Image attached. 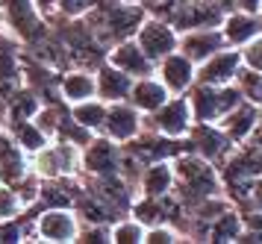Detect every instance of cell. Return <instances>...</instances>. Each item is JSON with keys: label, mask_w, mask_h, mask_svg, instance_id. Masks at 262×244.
Instances as JSON below:
<instances>
[{"label": "cell", "mask_w": 262, "mask_h": 244, "mask_svg": "<svg viewBox=\"0 0 262 244\" xmlns=\"http://www.w3.org/2000/svg\"><path fill=\"white\" fill-rule=\"evenodd\" d=\"M144 15H147L144 6H130V3H121V0H97L80 21L85 24V30L92 33L97 45L109 50L112 45H118L124 38H133V33L139 30Z\"/></svg>", "instance_id": "cell-1"}, {"label": "cell", "mask_w": 262, "mask_h": 244, "mask_svg": "<svg viewBox=\"0 0 262 244\" xmlns=\"http://www.w3.org/2000/svg\"><path fill=\"white\" fill-rule=\"evenodd\" d=\"M259 176H262V150L248 144V141L233 144V150L218 165V180H221V188H224V197L236 209H242L248 203L250 188Z\"/></svg>", "instance_id": "cell-2"}, {"label": "cell", "mask_w": 262, "mask_h": 244, "mask_svg": "<svg viewBox=\"0 0 262 244\" xmlns=\"http://www.w3.org/2000/svg\"><path fill=\"white\" fill-rule=\"evenodd\" d=\"M186 97H189V106H191V118L201 121V124H218L238 100H245L236 82H230V85L194 82L186 92Z\"/></svg>", "instance_id": "cell-3"}, {"label": "cell", "mask_w": 262, "mask_h": 244, "mask_svg": "<svg viewBox=\"0 0 262 244\" xmlns=\"http://www.w3.org/2000/svg\"><path fill=\"white\" fill-rule=\"evenodd\" d=\"M30 165L41 180H56V176H80V147L71 141L50 139L45 147H38L30 156Z\"/></svg>", "instance_id": "cell-4"}, {"label": "cell", "mask_w": 262, "mask_h": 244, "mask_svg": "<svg viewBox=\"0 0 262 244\" xmlns=\"http://www.w3.org/2000/svg\"><path fill=\"white\" fill-rule=\"evenodd\" d=\"M33 233H36V241L74 244L80 233V215L71 206H45L33 212Z\"/></svg>", "instance_id": "cell-5"}, {"label": "cell", "mask_w": 262, "mask_h": 244, "mask_svg": "<svg viewBox=\"0 0 262 244\" xmlns=\"http://www.w3.org/2000/svg\"><path fill=\"white\" fill-rule=\"evenodd\" d=\"M191 124H194V118H191V106L186 94H168L165 103H159L150 115H144V129H154L168 139H186Z\"/></svg>", "instance_id": "cell-6"}, {"label": "cell", "mask_w": 262, "mask_h": 244, "mask_svg": "<svg viewBox=\"0 0 262 244\" xmlns=\"http://www.w3.org/2000/svg\"><path fill=\"white\" fill-rule=\"evenodd\" d=\"M0 12L6 18V30L12 38H18L21 45H33L38 41L45 30H48V18L36 9L33 0H0Z\"/></svg>", "instance_id": "cell-7"}, {"label": "cell", "mask_w": 262, "mask_h": 244, "mask_svg": "<svg viewBox=\"0 0 262 244\" xmlns=\"http://www.w3.org/2000/svg\"><path fill=\"white\" fill-rule=\"evenodd\" d=\"M133 38H136V45L144 50V56L156 62L162 56H168V53H174L177 50V41H180V33L174 30V24L168 21V18H162V15H144L142 24H139V30L133 33Z\"/></svg>", "instance_id": "cell-8"}, {"label": "cell", "mask_w": 262, "mask_h": 244, "mask_svg": "<svg viewBox=\"0 0 262 244\" xmlns=\"http://www.w3.org/2000/svg\"><path fill=\"white\" fill-rule=\"evenodd\" d=\"M121 162H124V144L106 139L103 132H95L80 147V174L85 176L115 174L121 171Z\"/></svg>", "instance_id": "cell-9"}, {"label": "cell", "mask_w": 262, "mask_h": 244, "mask_svg": "<svg viewBox=\"0 0 262 244\" xmlns=\"http://www.w3.org/2000/svg\"><path fill=\"white\" fill-rule=\"evenodd\" d=\"M183 141H186V150L189 153L206 159L215 168L221 165V159H224L227 153L233 150V141L227 139V132L218 124H201V121H194Z\"/></svg>", "instance_id": "cell-10"}, {"label": "cell", "mask_w": 262, "mask_h": 244, "mask_svg": "<svg viewBox=\"0 0 262 244\" xmlns=\"http://www.w3.org/2000/svg\"><path fill=\"white\" fill-rule=\"evenodd\" d=\"M144 129V115L127 100H118V103H106V118H103V136L118 144H127L133 141L139 132Z\"/></svg>", "instance_id": "cell-11"}, {"label": "cell", "mask_w": 262, "mask_h": 244, "mask_svg": "<svg viewBox=\"0 0 262 244\" xmlns=\"http://www.w3.org/2000/svg\"><path fill=\"white\" fill-rule=\"evenodd\" d=\"M242 71V59H238L236 47H221L212 56L194 65V82H206V85H230L236 82V74Z\"/></svg>", "instance_id": "cell-12"}, {"label": "cell", "mask_w": 262, "mask_h": 244, "mask_svg": "<svg viewBox=\"0 0 262 244\" xmlns=\"http://www.w3.org/2000/svg\"><path fill=\"white\" fill-rule=\"evenodd\" d=\"M154 74H156V80L168 88V94H186L194 85V62L189 56H183L180 50L159 59Z\"/></svg>", "instance_id": "cell-13"}, {"label": "cell", "mask_w": 262, "mask_h": 244, "mask_svg": "<svg viewBox=\"0 0 262 244\" xmlns=\"http://www.w3.org/2000/svg\"><path fill=\"white\" fill-rule=\"evenodd\" d=\"M33 174V165H30V156H27L18 141L0 127V183L6 186H21L27 176Z\"/></svg>", "instance_id": "cell-14"}, {"label": "cell", "mask_w": 262, "mask_h": 244, "mask_svg": "<svg viewBox=\"0 0 262 244\" xmlns=\"http://www.w3.org/2000/svg\"><path fill=\"white\" fill-rule=\"evenodd\" d=\"M224 38H221V30L218 27H194V30H183L177 41V50L183 56H189L194 65L203 62L206 56H212L215 50H221Z\"/></svg>", "instance_id": "cell-15"}, {"label": "cell", "mask_w": 262, "mask_h": 244, "mask_svg": "<svg viewBox=\"0 0 262 244\" xmlns=\"http://www.w3.org/2000/svg\"><path fill=\"white\" fill-rule=\"evenodd\" d=\"M103 59H106L109 65H115L118 71H124L127 77H133V80L154 74V62L144 56V50L136 45V38H124L118 45H112Z\"/></svg>", "instance_id": "cell-16"}, {"label": "cell", "mask_w": 262, "mask_h": 244, "mask_svg": "<svg viewBox=\"0 0 262 244\" xmlns=\"http://www.w3.org/2000/svg\"><path fill=\"white\" fill-rule=\"evenodd\" d=\"M218 30H221V38H224L227 47H242L248 45L250 38L259 30V21H256V12H242V9H230L221 15V21H218Z\"/></svg>", "instance_id": "cell-17"}, {"label": "cell", "mask_w": 262, "mask_h": 244, "mask_svg": "<svg viewBox=\"0 0 262 244\" xmlns=\"http://www.w3.org/2000/svg\"><path fill=\"white\" fill-rule=\"evenodd\" d=\"M130 85H133V77H127V74L118 71L115 65H109L106 59L95 68V97H100L103 103L127 100Z\"/></svg>", "instance_id": "cell-18"}, {"label": "cell", "mask_w": 262, "mask_h": 244, "mask_svg": "<svg viewBox=\"0 0 262 244\" xmlns=\"http://www.w3.org/2000/svg\"><path fill=\"white\" fill-rule=\"evenodd\" d=\"M136 180H139V188H142L139 194H144V197H168L174 191V165H171V159L142 165Z\"/></svg>", "instance_id": "cell-19"}, {"label": "cell", "mask_w": 262, "mask_h": 244, "mask_svg": "<svg viewBox=\"0 0 262 244\" xmlns=\"http://www.w3.org/2000/svg\"><path fill=\"white\" fill-rule=\"evenodd\" d=\"M59 97L68 106L95 97V68H65L59 74Z\"/></svg>", "instance_id": "cell-20"}, {"label": "cell", "mask_w": 262, "mask_h": 244, "mask_svg": "<svg viewBox=\"0 0 262 244\" xmlns=\"http://www.w3.org/2000/svg\"><path fill=\"white\" fill-rule=\"evenodd\" d=\"M259 106L250 103V100H238L230 112H227L221 121H218V127L227 132V139L233 141V144H238V141L248 139V132L253 129V124H256V118H259Z\"/></svg>", "instance_id": "cell-21"}, {"label": "cell", "mask_w": 262, "mask_h": 244, "mask_svg": "<svg viewBox=\"0 0 262 244\" xmlns=\"http://www.w3.org/2000/svg\"><path fill=\"white\" fill-rule=\"evenodd\" d=\"M165 97H168V88L156 80V74H147V77L133 80L130 94H127V103H133L142 115H150L159 103H165Z\"/></svg>", "instance_id": "cell-22"}, {"label": "cell", "mask_w": 262, "mask_h": 244, "mask_svg": "<svg viewBox=\"0 0 262 244\" xmlns=\"http://www.w3.org/2000/svg\"><path fill=\"white\" fill-rule=\"evenodd\" d=\"M3 129L18 141V147H21L27 156H33L38 147H45L50 141L33 118H3Z\"/></svg>", "instance_id": "cell-23"}, {"label": "cell", "mask_w": 262, "mask_h": 244, "mask_svg": "<svg viewBox=\"0 0 262 244\" xmlns=\"http://www.w3.org/2000/svg\"><path fill=\"white\" fill-rule=\"evenodd\" d=\"M71 118L80 124L83 129H89L92 136L103 129V118H106V103L100 97H89V100H80V103H71L68 106Z\"/></svg>", "instance_id": "cell-24"}, {"label": "cell", "mask_w": 262, "mask_h": 244, "mask_svg": "<svg viewBox=\"0 0 262 244\" xmlns=\"http://www.w3.org/2000/svg\"><path fill=\"white\" fill-rule=\"evenodd\" d=\"M144 238V224L136 221V218H124L121 215L118 221L109 224V241L112 244H142Z\"/></svg>", "instance_id": "cell-25"}, {"label": "cell", "mask_w": 262, "mask_h": 244, "mask_svg": "<svg viewBox=\"0 0 262 244\" xmlns=\"http://www.w3.org/2000/svg\"><path fill=\"white\" fill-rule=\"evenodd\" d=\"M186 241L174 224H154V227H144V238L142 244H177Z\"/></svg>", "instance_id": "cell-26"}, {"label": "cell", "mask_w": 262, "mask_h": 244, "mask_svg": "<svg viewBox=\"0 0 262 244\" xmlns=\"http://www.w3.org/2000/svg\"><path fill=\"white\" fill-rule=\"evenodd\" d=\"M238 59H242V68L262 74V33H256L248 45L238 47Z\"/></svg>", "instance_id": "cell-27"}, {"label": "cell", "mask_w": 262, "mask_h": 244, "mask_svg": "<svg viewBox=\"0 0 262 244\" xmlns=\"http://www.w3.org/2000/svg\"><path fill=\"white\" fill-rule=\"evenodd\" d=\"M27 206L21 194L15 191L12 186H6V183H0V221H6V218H15V215H21Z\"/></svg>", "instance_id": "cell-28"}, {"label": "cell", "mask_w": 262, "mask_h": 244, "mask_svg": "<svg viewBox=\"0 0 262 244\" xmlns=\"http://www.w3.org/2000/svg\"><path fill=\"white\" fill-rule=\"evenodd\" d=\"M95 3L97 0H56L53 3V15L56 18H65V21H80Z\"/></svg>", "instance_id": "cell-29"}, {"label": "cell", "mask_w": 262, "mask_h": 244, "mask_svg": "<svg viewBox=\"0 0 262 244\" xmlns=\"http://www.w3.org/2000/svg\"><path fill=\"white\" fill-rule=\"evenodd\" d=\"M245 141H248V144H253V147H259V150H262V115L256 118V124H253V129L248 132V139H245Z\"/></svg>", "instance_id": "cell-30"}, {"label": "cell", "mask_w": 262, "mask_h": 244, "mask_svg": "<svg viewBox=\"0 0 262 244\" xmlns=\"http://www.w3.org/2000/svg\"><path fill=\"white\" fill-rule=\"evenodd\" d=\"M233 9H242V12H256L262 6V0H230Z\"/></svg>", "instance_id": "cell-31"}, {"label": "cell", "mask_w": 262, "mask_h": 244, "mask_svg": "<svg viewBox=\"0 0 262 244\" xmlns=\"http://www.w3.org/2000/svg\"><path fill=\"white\" fill-rule=\"evenodd\" d=\"M33 3H36V9L41 12L45 18H50V15H53V3H56V0H33Z\"/></svg>", "instance_id": "cell-32"}, {"label": "cell", "mask_w": 262, "mask_h": 244, "mask_svg": "<svg viewBox=\"0 0 262 244\" xmlns=\"http://www.w3.org/2000/svg\"><path fill=\"white\" fill-rule=\"evenodd\" d=\"M203 3H209V6H215L218 12H230V9H233V3H230V0H203Z\"/></svg>", "instance_id": "cell-33"}, {"label": "cell", "mask_w": 262, "mask_h": 244, "mask_svg": "<svg viewBox=\"0 0 262 244\" xmlns=\"http://www.w3.org/2000/svg\"><path fill=\"white\" fill-rule=\"evenodd\" d=\"M121 3H130V6H144V0H121Z\"/></svg>", "instance_id": "cell-34"}, {"label": "cell", "mask_w": 262, "mask_h": 244, "mask_svg": "<svg viewBox=\"0 0 262 244\" xmlns=\"http://www.w3.org/2000/svg\"><path fill=\"white\" fill-rule=\"evenodd\" d=\"M256 21H259V30H262V6L256 9Z\"/></svg>", "instance_id": "cell-35"}, {"label": "cell", "mask_w": 262, "mask_h": 244, "mask_svg": "<svg viewBox=\"0 0 262 244\" xmlns=\"http://www.w3.org/2000/svg\"><path fill=\"white\" fill-rule=\"evenodd\" d=\"M256 106H259V112H262V94H259V97H256Z\"/></svg>", "instance_id": "cell-36"}, {"label": "cell", "mask_w": 262, "mask_h": 244, "mask_svg": "<svg viewBox=\"0 0 262 244\" xmlns=\"http://www.w3.org/2000/svg\"><path fill=\"white\" fill-rule=\"evenodd\" d=\"M0 127H3V112H0Z\"/></svg>", "instance_id": "cell-37"}]
</instances>
